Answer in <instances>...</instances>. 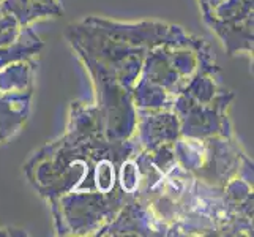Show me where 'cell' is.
Here are the masks:
<instances>
[{
	"label": "cell",
	"mask_w": 254,
	"mask_h": 237,
	"mask_svg": "<svg viewBox=\"0 0 254 237\" xmlns=\"http://www.w3.org/2000/svg\"><path fill=\"white\" fill-rule=\"evenodd\" d=\"M199 5L231 56L253 54V0H199Z\"/></svg>",
	"instance_id": "cell-1"
},
{
	"label": "cell",
	"mask_w": 254,
	"mask_h": 237,
	"mask_svg": "<svg viewBox=\"0 0 254 237\" xmlns=\"http://www.w3.org/2000/svg\"><path fill=\"white\" fill-rule=\"evenodd\" d=\"M62 13L59 0H0V46L25 37L41 17H57Z\"/></svg>",
	"instance_id": "cell-2"
}]
</instances>
